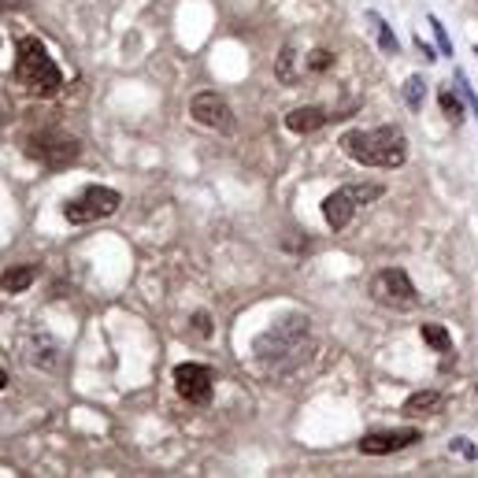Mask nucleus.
Listing matches in <instances>:
<instances>
[{"label":"nucleus","instance_id":"nucleus-1","mask_svg":"<svg viewBox=\"0 0 478 478\" xmlns=\"http://www.w3.org/2000/svg\"><path fill=\"white\" fill-rule=\"evenodd\" d=\"M341 153L360 167H382L393 171L408 160V138L397 127H374V130H348L341 134Z\"/></svg>","mask_w":478,"mask_h":478},{"label":"nucleus","instance_id":"nucleus-2","mask_svg":"<svg viewBox=\"0 0 478 478\" xmlns=\"http://www.w3.org/2000/svg\"><path fill=\"white\" fill-rule=\"evenodd\" d=\"M15 82L22 89H30L34 96H56L63 86V71L48 56L45 41H38L34 34L19 38L15 45Z\"/></svg>","mask_w":478,"mask_h":478},{"label":"nucleus","instance_id":"nucleus-3","mask_svg":"<svg viewBox=\"0 0 478 478\" xmlns=\"http://www.w3.org/2000/svg\"><path fill=\"white\" fill-rule=\"evenodd\" d=\"M22 153H27L30 160H38L41 167L60 171V167H67V164H74L82 156V145H79V138L60 130V127H41V130L22 138Z\"/></svg>","mask_w":478,"mask_h":478},{"label":"nucleus","instance_id":"nucleus-4","mask_svg":"<svg viewBox=\"0 0 478 478\" xmlns=\"http://www.w3.org/2000/svg\"><path fill=\"white\" fill-rule=\"evenodd\" d=\"M382 193H386V186H379V182H360V186L334 189L331 197L323 200V219H326V226H334V231H345V226L352 222V215H356L364 205H371V200H379Z\"/></svg>","mask_w":478,"mask_h":478},{"label":"nucleus","instance_id":"nucleus-5","mask_svg":"<svg viewBox=\"0 0 478 478\" xmlns=\"http://www.w3.org/2000/svg\"><path fill=\"white\" fill-rule=\"evenodd\" d=\"M371 300L382 308H393V312H408L419 305V289L412 286L405 267H386L371 279Z\"/></svg>","mask_w":478,"mask_h":478},{"label":"nucleus","instance_id":"nucleus-6","mask_svg":"<svg viewBox=\"0 0 478 478\" xmlns=\"http://www.w3.org/2000/svg\"><path fill=\"white\" fill-rule=\"evenodd\" d=\"M122 197L119 189H108V186H86L79 197H71L63 205V215L67 222L74 226H86V222H96V219H108L112 212H119Z\"/></svg>","mask_w":478,"mask_h":478},{"label":"nucleus","instance_id":"nucleus-7","mask_svg":"<svg viewBox=\"0 0 478 478\" xmlns=\"http://www.w3.org/2000/svg\"><path fill=\"white\" fill-rule=\"evenodd\" d=\"M305 338H308V319L305 315H293L282 326H271V331L256 341V348L274 345V352H264L260 360H271V356L279 360V356H286V352H305Z\"/></svg>","mask_w":478,"mask_h":478},{"label":"nucleus","instance_id":"nucleus-8","mask_svg":"<svg viewBox=\"0 0 478 478\" xmlns=\"http://www.w3.org/2000/svg\"><path fill=\"white\" fill-rule=\"evenodd\" d=\"M174 390L186 405H208L215 390V374L205 364H179L174 367Z\"/></svg>","mask_w":478,"mask_h":478},{"label":"nucleus","instance_id":"nucleus-9","mask_svg":"<svg viewBox=\"0 0 478 478\" xmlns=\"http://www.w3.org/2000/svg\"><path fill=\"white\" fill-rule=\"evenodd\" d=\"M189 115L200 122V127H208L215 134H231L234 130V112L219 93H197L193 105H189Z\"/></svg>","mask_w":478,"mask_h":478},{"label":"nucleus","instance_id":"nucleus-10","mask_svg":"<svg viewBox=\"0 0 478 478\" xmlns=\"http://www.w3.org/2000/svg\"><path fill=\"white\" fill-rule=\"evenodd\" d=\"M423 434L419 431H379V434H364L360 438V452H367V457H386V452H400L415 445Z\"/></svg>","mask_w":478,"mask_h":478},{"label":"nucleus","instance_id":"nucleus-11","mask_svg":"<svg viewBox=\"0 0 478 478\" xmlns=\"http://www.w3.org/2000/svg\"><path fill=\"white\" fill-rule=\"evenodd\" d=\"M331 119L323 108H315V105H308V108H293L289 115H286V127L293 130V134H312V130H319L323 122Z\"/></svg>","mask_w":478,"mask_h":478},{"label":"nucleus","instance_id":"nucleus-12","mask_svg":"<svg viewBox=\"0 0 478 478\" xmlns=\"http://www.w3.org/2000/svg\"><path fill=\"white\" fill-rule=\"evenodd\" d=\"M38 279V267L34 264H19V267H8L4 274H0V289L4 293H27Z\"/></svg>","mask_w":478,"mask_h":478},{"label":"nucleus","instance_id":"nucleus-13","mask_svg":"<svg viewBox=\"0 0 478 478\" xmlns=\"http://www.w3.org/2000/svg\"><path fill=\"white\" fill-rule=\"evenodd\" d=\"M445 405V397L438 390H419L405 400V415H434Z\"/></svg>","mask_w":478,"mask_h":478},{"label":"nucleus","instance_id":"nucleus-14","mask_svg":"<svg viewBox=\"0 0 478 478\" xmlns=\"http://www.w3.org/2000/svg\"><path fill=\"white\" fill-rule=\"evenodd\" d=\"M419 334H423V341L431 345L434 352H445V356L452 352V338H449L445 326H438V323H423V326H419Z\"/></svg>","mask_w":478,"mask_h":478},{"label":"nucleus","instance_id":"nucleus-15","mask_svg":"<svg viewBox=\"0 0 478 478\" xmlns=\"http://www.w3.org/2000/svg\"><path fill=\"white\" fill-rule=\"evenodd\" d=\"M405 100H408V108L419 112L423 108V100H426V82L419 79V74H412L408 86H405Z\"/></svg>","mask_w":478,"mask_h":478},{"label":"nucleus","instance_id":"nucleus-16","mask_svg":"<svg viewBox=\"0 0 478 478\" xmlns=\"http://www.w3.org/2000/svg\"><path fill=\"white\" fill-rule=\"evenodd\" d=\"M371 22H374V30H379V45H382V53H397V38H393V30L386 27V22H382V15H367Z\"/></svg>","mask_w":478,"mask_h":478},{"label":"nucleus","instance_id":"nucleus-17","mask_svg":"<svg viewBox=\"0 0 478 478\" xmlns=\"http://www.w3.org/2000/svg\"><path fill=\"white\" fill-rule=\"evenodd\" d=\"M441 112H445L452 122H460V119H464V105H460V96L452 93V89H441Z\"/></svg>","mask_w":478,"mask_h":478},{"label":"nucleus","instance_id":"nucleus-18","mask_svg":"<svg viewBox=\"0 0 478 478\" xmlns=\"http://www.w3.org/2000/svg\"><path fill=\"white\" fill-rule=\"evenodd\" d=\"M305 67H308V71H326V67H334V53H326V48H315Z\"/></svg>","mask_w":478,"mask_h":478},{"label":"nucleus","instance_id":"nucleus-19","mask_svg":"<svg viewBox=\"0 0 478 478\" xmlns=\"http://www.w3.org/2000/svg\"><path fill=\"white\" fill-rule=\"evenodd\" d=\"M279 79L282 82H297V74H293V45H286V53L279 56Z\"/></svg>","mask_w":478,"mask_h":478},{"label":"nucleus","instance_id":"nucleus-20","mask_svg":"<svg viewBox=\"0 0 478 478\" xmlns=\"http://www.w3.org/2000/svg\"><path fill=\"white\" fill-rule=\"evenodd\" d=\"M431 27H434V34H438V45H441V53H445V56H452V41H449L445 27H441V22H438V19H431Z\"/></svg>","mask_w":478,"mask_h":478},{"label":"nucleus","instance_id":"nucleus-21","mask_svg":"<svg viewBox=\"0 0 478 478\" xmlns=\"http://www.w3.org/2000/svg\"><path fill=\"white\" fill-rule=\"evenodd\" d=\"M30 0H0V12H22Z\"/></svg>","mask_w":478,"mask_h":478},{"label":"nucleus","instance_id":"nucleus-22","mask_svg":"<svg viewBox=\"0 0 478 478\" xmlns=\"http://www.w3.org/2000/svg\"><path fill=\"white\" fill-rule=\"evenodd\" d=\"M193 323H197V331H200V334H208V331H212V326H208V315H205V312H197V319H193Z\"/></svg>","mask_w":478,"mask_h":478},{"label":"nucleus","instance_id":"nucleus-23","mask_svg":"<svg viewBox=\"0 0 478 478\" xmlns=\"http://www.w3.org/2000/svg\"><path fill=\"white\" fill-rule=\"evenodd\" d=\"M8 386V371H0V390H4Z\"/></svg>","mask_w":478,"mask_h":478},{"label":"nucleus","instance_id":"nucleus-24","mask_svg":"<svg viewBox=\"0 0 478 478\" xmlns=\"http://www.w3.org/2000/svg\"><path fill=\"white\" fill-rule=\"evenodd\" d=\"M474 56H478V48H474Z\"/></svg>","mask_w":478,"mask_h":478}]
</instances>
